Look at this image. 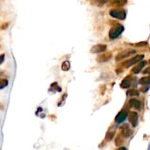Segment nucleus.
Returning <instances> with one entry per match:
<instances>
[{"label": "nucleus", "mask_w": 150, "mask_h": 150, "mask_svg": "<svg viewBox=\"0 0 150 150\" xmlns=\"http://www.w3.org/2000/svg\"><path fill=\"white\" fill-rule=\"evenodd\" d=\"M124 31V27L121 24H117L115 25L111 29L109 32V37L111 39H115L117 37H119L122 32Z\"/></svg>", "instance_id": "1"}, {"label": "nucleus", "mask_w": 150, "mask_h": 150, "mask_svg": "<svg viewBox=\"0 0 150 150\" xmlns=\"http://www.w3.org/2000/svg\"><path fill=\"white\" fill-rule=\"evenodd\" d=\"M144 56L143 54L137 55V56H136L135 57H133V58H131V59H129V60H127V61L124 62V63L122 64V65H123V67L127 68V67H131V66L133 65V64H136V63L141 62V60H142V59H144Z\"/></svg>", "instance_id": "2"}, {"label": "nucleus", "mask_w": 150, "mask_h": 150, "mask_svg": "<svg viewBox=\"0 0 150 150\" xmlns=\"http://www.w3.org/2000/svg\"><path fill=\"white\" fill-rule=\"evenodd\" d=\"M110 16L113 18L119 19V20H124L126 17V13L124 10L120 9H114L111 10L109 12Z\"/></svg>", "instance_id": "3"}, {"label": "nucleus", "mask_w": 150, "mask_h": 150, "mask_svg": "<svg viewBox=\"0 0 150 150\" xmlns=\"http://www.w3.org/2000/svg\"><path fill=\"white\" fill-rule=\"evenodd\" d=\"M134 53H136V51H135L134 49H126V50H124L122 51L119 52V53L116 56L115 60H116V62H119L121 61V60H124V59L127 58V57H128L129 56L133 54Z\"/></svg>", "instance_id": "4"}, {"label": "nucleus", "mask_w": 150, "mask_h": 150, "mask_svg": "<svg viewBox=\"0 0 150 150\" xmlns=\"http://www.w3.org/2000/svg\"><path fill=\"white\" fill-rule=\"evenodd\" d=\"M121 136L124 138H129L132 134V130L127 124H125L120 127Z\"/></svg>", "instance_id": "5"}, {"label": "nucleus", "mask_w": 150, "mask_h": 150, "mask_svg": "<svg viewBox=\"0 0 150 150\" xmlns=\"http://www.w3.org/2000/svg\"><path fill=\"white\" fill-rule=\"evenodd\" d=\"M112 57V53L111 52H105V53H103L102 54L98 55L97 56V61L98 62H108V60H110Z\"/></svg>", "instance_id": "6"}, {"label": "nucleus", "mask_w": 150, "mask_h": 150, "mask_svg": "<svg viewBox=\"0 0 150 150\" xmlns=\"http://www.w3.org/2000/svg\"><path fill=\"white\" fill-rule=\"evenodd\" d=\"M106 49H107L106 45H103V44H97V45L92 46L90 51L91 53H102V52L105 51H106Z\"/></svg>", "instance_id": "7"}, {"label": "nucleus", "mask_w": 150, "mask_h": 150, "mask_svg": "<svg viewBox=\"0 0 150 150\" xmlns=\"http://www.w3.org/2000/svg\"><path fill=\"white\" fill-rule=\"evenodd\" d=\"M129 122L131 124L133 127L137 126L138 122V115L135 111H131L129 114Z\"/></svg>", "instance_id": "8"}, {"label": "nucleus", "mask_w": 150, "mask_h": 150, "mask_svg": "<svg viewBox=\"0 0 150 150\" xmlns=\"http://www.w3.org/2000/svg\"><path fill=\"white\" fill-rule=\"evenodd\" d=\"M127 116V112L125 111H120V112L116 115V119H116V122L120 123V122H122L123 121L125 120Z\"/></svg>", "instance_id": "9"}, {"label": "nucleus", "mask_w": 150, "mask_h": 150, "mask_svg": "<svg viewBox=\"0 0 150 150\" xmlns=\"http://www.w3.org/2000/svg\"><path fill=\"white\" fill-rule=\"evenodd\" d=\"M146 64H147V61L141 62V63L138 64L137 65H136L133 69H132V72H133V73H138L142 70L143 67L146 65Z\"/></svg>", "instance_id": "10"}, {"label": "nucleus", "mask_w": 150, "mask_h": 150, "mask_svg": "<svg viewBox=\"0 0 150 150\" xmlns=\"http://www.w3.org/2000/svg\"><path fill=\"white\" fill-rule=\"evenodd\" d=\"M130 103V106L134 108L135 109H137V110H139L141 108V102L139 100H136V99H131L129 102Z\"/></svg>", "instance_id": "11"}, {"label": "nucleus", "mask_w": 150, "mask_h": 150, "mask_svg": "<svg viewBox=\"0 0 150 150\" xmlns=\"http://www.w3.org/2000/svg\"><path fill=\"white\" fill-rule=\"evenodd\" d=\"M130 84H131V80H130V78H129V77H127V78H125V79L122 81L120 86L121 87L124 88V89H127V88L130 87Z\"/></svg>", "instance_id": "12"}, {"label": "nucleus", "mask_w": 150, "mask_h": 150, "mask_svg": "<svg viewBox=\"0 0 150 150\" xmlns=\"http://www.w3.org/2000/svg\"><path fill=\"white\" fill-rule=\"evenodd\" d=\"M139 84L142 85H146V84H150V76L147 77H144V78H141L139 80Z\"/></svg>", "instance_id": "13"}, {"label": "nucleus", "mask_w": 150, "mask_h": 150, "mask_svg": "<svg viewBox=\"0 0 150 150\" xmlns=\"http://www.w3.org/2000/svg\"><path fill=\"white\" fill-rule=\"evenodd\" d=\"M127 3L126 1H123V0H114L113 2H111V4L114 5V6H123L124 5Z\"/></svg>", "instance_id": "14"}, {"label": "nucleus", "mask_w": 150, "mask_h": 150, "mask_svg": "<svg viewBox=\"0 0 150 150\" xmlns=\"http://www.w3.org/2000/svg\"><path fill=\"white\" fill-rule=\"evenodd\" d=\"M71 67V64L69 62V61H65L62 63V71H69V69Z\"/></svg>", "instance_id": "15"}, {"label": "nucleus", "mask_w": 150, "mask_h": 150, "mask_svg": "<svg viewBox=\"0 0 150 150\" xmlns=\"http://www.w3.org/2000/svg\"><path fill=\"white\" fill-rule=\"evenodd\" d=\"M127 94L130 96H138L139 95V92L137 90H135V89H130L127 92Z\"/></svg>", "instance_id": "16"}, {"label": "nucleus", "mask_w": 150, "mask_h": 150, "mask_svg": "<svg viewBox=\"0 0 150 150\" xmlns=\"http://www.w3.org/2000/svg\"><path fill=\"white\" fill-rule=\"evenodd\" d=\"M114 136V132H108L105 136V139L108 141H110Z\"/></svg>", "instance_id": "17"}, {"label": "nucleus", "mask_w": 150, "mask_h": 150, "mask_svg": "<svg viewBox=\"0 0 150 150\" xmlns=\"http://www.w3.org/2000/svg\"><path fill=\"white\" fill-rule=\"evenodd\" d=\"M115 144H116V146H120L123 144V139L121 138V136H118V137L116 138Z\"/></svg>", "instance_id": "18"}, {"label": "nucleus", "mask_w": 150, "mask_h": 150, "mask_svg": "<svg viewBox=\"0 0 150 150\" xmlns=\"http://www.w3.org/2000/svg\"><path fill=\"white\" fill-rule=\"evenodd\" d=\"M0 84H1V89H3L5 86H8V81L7 79H2L1 80V82H0Z\"/></svg>", "instance_id": "19"}, {"label": "nucleus", "mask_w": 150, "mask_h": 150, "mask_svg": "<svg viewBox=\"0 0 150 150\" xmlns=\"http://www.w3.org/2000/svg\"><path fill=\"white\" fill-rule=\"evenodd\" d=\"M147 43L146 42H138V43H136V45L137 47H144L145 45H147Z\"/></svg>", "instance_id": "20"}, {"label": "nucleus", "mask_w": 150, "mask_h": 150, "mask_svg": "<svg viewBox=\"0 0 150 150\" xmlns=\"http://www.w3.org/2000/svg\"><path fill=\"white\" fill-rule=\"evenodd\" d=\"M143 73H144V74H150V67L146 69L145 71L143 72Z\"/></svg>", "instance_id": "21"}, {"label": "nucleus", "mask_w": 150, "mask_h": 150, "mask_svg": "<svg viewBox=\"0 0 150 150\" xmlns=\"http://www.w3.org/2000/svg\"><path fill=\"white\" fill-rule=\"evenodd\" d=\"M8 23H5V24H4L3 25H2V27H1V29H6L7 27H8Z\"/></svg>", "instance_id": "22"}, {"label": "nucleus", "mask_w": 150, "mask_h": 150, "mask_svg": "<svg viewBox=\"0 0 150 150\" xmlns=\"http://www.w3.org/2000/svg\"><path fill=\"white\" fill-rule=\"evenodd\" d=\"M4 57H5V55H4V54L1 55V62H0V63H1V64H2V63L3 62V61H4Z\"/></svg>", "instance_id": "23"}, {"label": "nucleus", "mask_w": 150, "mask_h": 150, "mask_svg": "<svg viewBox=\"0 0 150 150\" xmlns=\"http://www.w3.org/2000/svg\"><path fill=\"white\" fill-rule=\"evenodd\" d=\"M117 150H127V149L125 148V147H120V148L118 149Z\"/></svg>", "instance_id": "24"}, {"label": "nucleus", "mask_w": 150, "mask_h": 150, "mask_svg": "<svg viewBox=\"0 0 150 150\" xmlns=\"http://www.w3.org/2000/svg\"><path fill=\"white\" fill-rule=\"evenodd\" d=\"M148 150H150V144H149V148H148Z\"/></svg>", "instance_id": "25"}, {"label": "nucleus", "mask_w": 150, "mask_h": 150, "mask_svg": "<svg viewBox=\"0 0 150 150\" xmlns=\"http://www.w3.org/2000/svg\"><path fill=\"white\" fill-rule=\"evenodd\" d=\"M149 64H150V60H149Z\"/></svg>", "instance_id": "26"}]
</instances>
